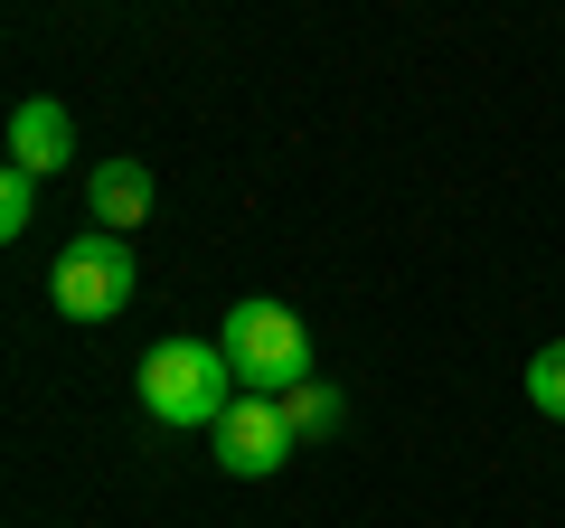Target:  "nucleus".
<instances>
[{
  "instance_id": "1",
  "label": "nucleus",
  "mask_w": 565,
  "mask_h": 528,
  "mask_svg": "<svg viewBox=\"0 0 565 528\" xmlns=\"http://www.w3.org/2000/svg\"><path fill=\"white\" fill-rule=\"evenodd\" d=\"M132 387H141V415L180 434H217V415L236 406V368H226L217 340H161Z\"/></svg>"
},
{
  "instance_id": "2",
  "label": "nucleus",
  "mask_w": 565,
  "mask_h": 528,
  "mask_svg": "<svg viewBox=\"0 0 565 528\" xmlns=\"http://www.w3.org/2000/svg\"><path fill=\"white\" fill-rule=\"evenodd\" d=\"M217 349L236 368V387H255V397H292L311 378V330H302V311H282V303H236L217 321Z\"/></svg>"
},
{
  "instance_id": "3",
  "label": "nucleus",
  "mask_w": 565,
  "mask_h": 528,
  "mask_svg": "<svg viewBox=\"0 0 565 528\" xmlns=\"http://www.w3.org/2000/svg\"><path fill=\"white\" fill-rule=\"evenodd\" d=\"M47 303H57L66 321H114V311L132 303V236H114V226L66 236L57 264H47Z\"/></svg>"
},
{
  "instance_id": "4",
  "label": "nucleus",
  "mask_w": 565,
  "mask_h": 528,
  "mask_svg": "<svg viewBox=\"0 0 565 528\" xmlns=\"http://www.w3.org/2000/svg\"><path fill=\"white\" fill-rule=\"evenodd\" d=\"M207 444H217V463L236 472V482H264V472L292 463V444H302V434H292L282 397H255V387H236V406L217 415V434H207Z\"/></svg>"
},
{
  "instance_id": "5",
  "label": "nucleus",
  "mask_w": 565,
  "mask_h": 528,
  "mask_svg": "<svg viewBox=\"0 0 565 528\" xmlns=\"http://www.w3.org/2000/svg\"><path fill=\"white\" fill-rule=\"evenodd\" d=\"M66 161H76V123H66V104H57V95H29L20 114H10V170L57 180Z\"/></svg>"
},
{
  "instance_id": "6",
  "label": "nucleus",
  "mask_w": 565,
  "mask_h": 528,
  "mask_svg": "<svg viewBox=\"0 0 565 528\" xmlns=\"http://www.w3.org/2000/svg\"><path fill=\"white\" fill-rule=\"evenodd\" d=\"M85 199H95V226H114V236H122V226L151 218V170H141V161H104L95 180H85Z\"/></svg>"
},
{
  "instance_id": "7",
  "label": "nucleus",
  "mask_w": 565,
  "mask_h": 528,
  "mask_svg": "<svg viewBox=\"0 0 565 528\" xmlns=\"http://www.w3.org/2000/svg\"><path fill=\"white\" fill-rule=\"evenodd\" d=\"M282 415H292V434H302V444H321V434H340V387L302 378L292 397H282Z\"/></svg>"
},
{
  "instance_id": "8",
  "label": "nucleus",
  "mask_w": 565,
  "mask_h": 528,
  "mask_svg": "<svg viewBox=\"0 0 565 528\" xmlns=\"http://www.w3.org/2000/svg\"><path fill=\"white\" fill-rule=\"evenodd\" d=\"M527 406H537V415H556V425H565V340H546L537 359H527Z\"/></svg>"
},
{
  "instance_id": "9",
  "label": "nucleus",
  "mask_w": 565,
  "mask_h": 528,
  "mask_svg": "<svg viewBox=\"0 0 565 528\" xmlns=\"http://www.w3.org/2000/svg\"><path fill=\"white\" fill-rule=\"evenodd\" d=\"M29 218H39V180L29 170H0V236H20Z\"/></svg>"
}]
</instances>
